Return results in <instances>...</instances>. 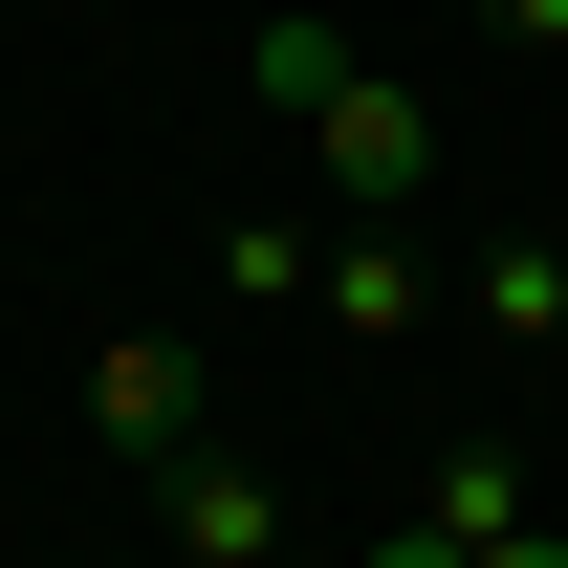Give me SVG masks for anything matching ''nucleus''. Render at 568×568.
Wrapping results in <instances>:
<instances>
[{"instance_id": "3", "label": "nucleus", "mask_w": 568, "mask_h": 568, "mask_svg": "<svg viewBox=\"0 0 568 568\" xmlns=\"http://www.w3.org/2000/svg\"><path fill=\"white\" fill-rule=\"evenodd\" d=\"M306 525L263 503V459H175V568H284Z\"/></svg>"}, {"instance_id": "2", "label": "nucleus", "mask_w": 568, "mask_h": 568, "mask_svg": "<svg viewBox=\"0 0 568 568\" xmlns=\"http://www.w3.org/2000/svg\"><path fill=\"white\" fill-rule=\"evenodd\" d=\"M88 416L132 437V459H175V437H197V351H175V328H110V351H88Z\"/></svg>"}, {"instance_id": "5", "label": "nucleus", "mask_w": 568, "mask_h": 568, "mask_svg": "<svg viewBox=\"0 0 568 568\" xmlns=\"http://www.w3.org/2000/svg\"><path fill=\"white\" fill-rule=\"evenodd\" d=\"M459 306L525 351V328H568V263H547V241H481V263H459Z\"/></svg>"}, {"instance_id": "8", "label": "nucleus", "mask_w": 568, "mask_h": 568, "mask_svg": "<svg viewBox=\"0 0 568 568\" xmlns=\"http://www.w3.org/2000/svg\"><path fill=\"white\" fill-rule=\"evenodd\" d=\"M481 568H568V525H503V547H481Z\"/></svg>"}, {"instance_id": "4", "label": "nucleus", "mask_w": 568, "mask_h": 568, "mask_svg": "<svg viewBox=\"0 0 568 568\" xmlns=\"http://www.w3.org/2000/svg\"><path fill=\"white\" fill-rule=\"evenodd\" d=\"M416 306H437V263L394 219H351V241H328V328H416Z\"/></svg>"}, {"instance_id": "1", "label": "nucleus", "mask_w": 568, "mask_h": 568, "mask_svg": "<svg viewBox=\"0 0 568 568\" xmlns=\"http://www.w3.org/2000/svg\"><path fill=\"white\" fill-rule=\"evenodd\" d=\"M284 132L328 153V197H351V219H416V197H437V110H416L394 67H328L306 110H284Z\"/></svg>"}, {"instance_id": "9", "label": "nucleus", "mask_w": 568, "mask_h": 568, "mask_svg": "<svg viewBox=\"0 0 568 568\" xmlns=\"http://www.w3.org/2000/svg\"><path fill=\"white\" fill-rule=\"evenodd\" d=\"M503 44H568V0H503Z\"/></svg>"}, {"instance_id": "7", "label": "nucleus", "mask_w": 568, "mask_h": 568, "mask_svg": "<svg viewBox=\"0 0 568 568\" xmlns=\"http://www.w3.org/2000/svg\"><path fill=\"white\" fill-rule=\"evenodd\" d=\"M351 568H481V547H459V525H394V547H351Z\"/></svg>"}, {"instance_id": "6", "label": "nucleus", "mask_w": 568, "mask_h": 568, "mask_svg": "<svg viewBox=\"0 0 568 568\" xmlns=\"http://www.w3.org/2000/svg\"><path fill=\"white\" fill-rule=\"evenodd\" d=\"M416 525H459V547H503V525H525V459H503V437H481V459H437V481H416Z\"/></svg>"}]
</instances>
